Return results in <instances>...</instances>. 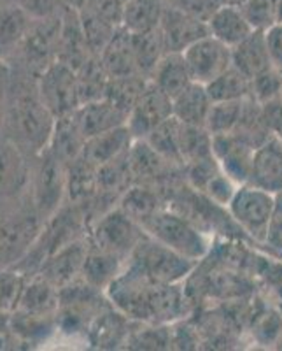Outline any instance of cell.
Returning <instances> with one entry per match:
<instances>
[{"instance_id": "cell-2", "label": "cell", "mask_w": 282, "mask_h": 351, "mask_svg": "<svg viewBox=\"0 0 282 351\" xmlns=\"http://www.w3.org/2000/svg\"><path fill=\"white\" fill-rule=\"evenodd\" d=\"M0 204V267H14L32 250L46 221L32 195L27 204L5 206V200Z\"/></svg>"}, {"instance_id": "cell-9", "label": "cell", "mask_w": 282, "mask_h": 351, "mask_svg": "<svg viewBox=\"0 0 282 351\" xmlns=\"http://www.w3.org/2000/svg\"><path fill=\"white\" fill-rule=\"evenodd\" d=\"M37 95L55 118L76 111L81 106L76 69L56 58L40 72Z\"/></svg>"}, {"instance_id": "cell-6", "label": "cell", "mask_w": 282, "mask_h": 351, "mask_svg": "<svg viewBox=\"0 0 282 351\" xmlns=\"http://www.w3.org/2000/svg\"><path fill=\"white\" fill-rule=\"evenodd\" d=\"M277 195L261 190L255 184H240L228 206L231 219L239 225L244 236L263 244L275 209Z\"/></svg>"}, {"instance_id": "cell-29", "label": "cell", "mask_w": 282, "mask_h": 351, "mask_svg": "<svg viewBox=\"0 0 282 351\" xmlns=\"http://www.w3.org/2000/svg\"><path fill=\"white\" fill-rule=\"evenodd\" d=\"M125 265H127V260L90 246L81 278L105 293V288L118 278V274L123 271Z\"/></svg>"}, {"instance_id": "cell-14", "label": "cell", "mask_w": 282, "mask_h": 351, "mask_svg": "<svg viewBox=\"0 0 282 351\" xmlns=\"http://www.w3.org/2000/svg\"><path fill=\"white\" fill-rule=\"evenodd\" d=\"M27 156L18 144L0 136V200L18 197L30 184Z\"/></svg>"}, {"instance_id": "cell-24", "label": "cell", "mask_w": 282, "mask_h": 351, "mask_svg": "<svg viewBox=\"0 0 282 351\" xmlns=\"http://www.w3.org/2000/svg\"><path fill=\"white\" fill-rule=\"evenodd\" d=\"M174 104V118L184 125L205 127L207 116L212 108V99L207 92V86L202 83H193L177 97L172 99Z\"/></svg>"}, {"instance_id": "cell-49", "label": "cell", "mask_w": 282, "mask_h": 351, "mask_svg": "<svg viewBox=\"0 0 282 351\" xmlns=\"http://www.w3.org/2000/svg\"><path fill=\"white\" fill-rule=\"evenodd\" d=\"M277 23H282V0L277 2Z\"/></svg>"}, {"instance_id": "cell-21", "label": "cell", "mask_w": 282, "mask_h": 351, "mask_svg": "<svg viewBox=\"0 0 282 351\" xmlns=\"http://www.w3.org/2000/svg\"><path fill=\"white\" fill-rule=\"evenodd\" d=\"M231 64L251 80L274 67L268 44H266L265 30H255L242 43L233 46L231 48Z\"/></svg>"}, {"instance_id": "cell-44", "label": "cell", "mask_w": 282, "mask_h": 351, "mask_svg": "<svg viewBox=\"0 0 282 351\" xmlns=\"http://www.w3.org/2000/svg\"><path fill=\"white\" fill-rule=\"evenodd\" d=\"M265 246H268L272 252L282 255V193H279L275 199V209L272 215L268 230H266Z\"/></svg>"}, {"instance_id": "cell-43", "label": "cell", "mask_w": 282, "mask_h": 351, "mask_svg": "<svg viewBox=\"0 0 282 351\" xmlns=\"http://www.w3.org/2000/svg\"><path fill=\"white\" fill-rule=\"evenodd\" d=\"M79 11H86L100 20L107 21L112 27L121 28L123 25L125 0H86Z\"/></svg>"}, {"instance_id": "cell-28", "label": "cell", "mask_w": 282, "mask_h": 351, "mask_svg": "<svg viewBox=\"0 0 282 351\" xmlns=\"http://www.w3.org/2000/svg\"><path fill=\"white\" fill-rule=\"evenodd\" d=\"M118 208L127 213L131 219L142 225L144 221L151 218L155 213L163 208L159 190H156L155 184L149 183H133L121 193L118 200Z\"/></svg>"}, {"instance_id": "cell-37", "label": "cell", "mask_w": 282, "mask_h": 351, "mask_svg": "<svg viewBox=\"0 0 282 351\" xmlns=\"http://www.w3.org/2000/svg\"><path fill=\"white\" fill-rule=\"evenodd\" d=\"M212 134L205 127L181 123V156L184 165L212 156Z\"/></svg>"}, {"instance_id": "cell-19", "label": "cell", "mask_w": 282, "mask_h": 351, "mask_svg": "<svg viewBox=\"0 0 282 351\" xmlns=\"http://www.w3.org/2000/svg\"><path fill=\"white\" fill-rule=\"evenodd\" d=\"M133 141H136V137L128 128V125H121V127H116L112 130L102 132L99 136L88 137L83 156L88 162L100 167V165L107 164L111 160L120 158L125 153H128Z\"/></svg>"}, {"instance_id": "cell-26", "label": "cell", "mask_w": 282, "mask_h": 351, "mask_svg": "<svg viewBox=\"0 0 282 351\" xmlns=\"http://www.w3.org/2000/svg\"><path fill=\"white\" fill-rule=\"evenodd\" d=\"M16 309L36 313V315H58V309H60V290L53 283H49L42 274L37 272V274L28 278L23 295H21L20 306Z\"/></svg>"}, {"instance_id": "cell-47", "label": "cell", "mask_w": 282, "mask_h": 351, "mask_svg": "<svg viewBox=\"0 0 282 351\" xmlns=\"http://www.w3.org/2000/svg\"><path fill=\"white\" fill-rule=\"evenodd\" d=\"M2 95H4V77L0 80V132L4 130V120H5V114L2 112ZM2 136V134H0Z\"/></svg>"}, {"instance_id": "cell-45", "label": "cell", "mask_w": 282, "mask_h": 351, "mask_svg": "<svg viewBox=\"0 0 282 351\" xmlns=\"http://www.w3.org/2000/svg\"><path fill=\"white\" fill-rule=\"evenodd\" d=\"M259 116L272 136H279L282 132V95L259 104Z\"/></svg>"}, {"instance_id": "cell-30", "label": "cell", "mask_w": 282, "mask_h": 351, "mask_svg": "<svg viewBox=\"0 0 282 351\" xmlns=\"http://www.w3.org/2000/svg\"><path fill=\"white\" fill-rule=\"evenodd\" d=\"M165 0H127L121 27L130 34L158 30L165 14Z\"/></svg>"}, {"instance_id": "cell-22", "label": "cell", "mask_w": 282, "mask_h": 351, "mask_svg": "<svg viewBox=\"0 0 282 351\" xmlns=\"http://www.w3.org/2000/svg\"><path fill=\"white\" fill-rule=\"evenodd\" d=\"M84 144H86V136L81 130L76 114L70 112V114L56 118L51 139H49L46 149H49L56 158L62 160L65 165H68L83 155Z\"/></svg>"}, {"instance_id": "cell-38", "label": "cell", "mask_w": 282, "mask_h": 351, "mask_svg": "<svg viewBox=\"0 0 282 351\" xmlns=\"http://www.w3.org/2000/svg\"><path fill=\"white\" fill-rule=\"evenodd\" d=\"M30 30V12L23 8L0 9V48L21 43Z\"/></svg>"}, {"instance_id": "cell-4", "label": "cell", "mask_w": 282, "mask_h": 351, "mask_svg": "<svg viewBox=\"0 0 282 351\" xmlns=\"http://www.w3.org/2000/svg\"><path fill=\"white\" fill-rule=\"evenodd\" d=\"M128 262L137 265L155 283H183L198 267V262L174 252L147 234Z\"/></svg>"}, {"instance_id": "cell-46", "label": "cell", "mask_w": 282, "mask_h": 351, "mask_svg": "<svg viewBox=\"0 0 282 351\" xmlns=\"http://www.w3.org/2000/svg\"><path fill=\"white\" fill-rule=\"evenodd\" d=\"M265 36L272 64H274L275 69L282 71V23H275L274 27L265 30Z\"/></svg>"}, {"instance_id": "cell-32", "label": "cell", "mask_w": 282, "mask_h": 351, "mask_svg": "<svg viewBox=\"0 0 282 351\" xmlns=\"http://www.w3.org/2000/svg\"><path fill=\"white\" fill-rule=\"evenodd\" d=\"M131 36V49L136 55L137 69L144 77H151L153 71L162 60L163 55L167 53L165 39H163L162 30H153L146 34H130Z\"/></svg>"}, {"instance_id": "cell-33", "label": "cell", "mask_w": 282, "mask_h": 351, "mask_svg": "<svg viewBox=\"0 0 282 351\" xmlns=\"http://www.w3.org/2000/svg\"><path fill=\"white\" fill-rule=\"evenodd\" d=\"M205 86L212 102H227V100H242L251 97L253 81L244 72L231 65L230 69L222 72L221 76H218Z\"/></svg>"}, {"instance_id": "cell-15", "label": "cell", "mask_w": 282, "mask_h": 351, "mask_svg": "<svg viewBox=\"0 0 282 351\" xmlns=\"http://www.w3.org/2000/svg\"><path fill=\"white\" fill-rule=\"evenodd\" d=\"M159 30L163 34V39H165L167 51L179 53H183L190 44L209 34V27H207L205 21L198 20L177 5L165 8Z\"/></svg>"}, {"instance_id": "cell-12", "label": "cell", "mask_w": 282, "mask_h": 351, "mask_svg": "<svg viewBox=\"0 0 282 351\" xmlns=\"http://www.w3.org/2000/svg\"><path fill=\"white\" fill-rule=\"evenodd\" d=\"M90 243L88 241H70L53 253H49L40 263L39 274H42L49 283L58 290L81 278L84 260H86Z\"/></svg>"}, {"instance_id": "cell-52", "label": "cell", "mask_w": 282, "mask_h": 351, "mask_svg": "<svg viewBox=\"0 0 282 351\" xmlns=\"http://www.w3.org/2000/svg\"><path fill=\"white\" fill-rule=\"evenodd\" d=\"M125 2H127V0H125Z\"/></svg>"}, {"instance_id": "cell-25", "label": "cell", "mask_w": 282, "mask_h": 351, "mask_svg": "<svg viewBox=\"0 0 282 351\" xmlns=\"http://www.w3.org/2000/svg\"><path fill=\"white\" fill-rule=\"evenodd\" d=\"M149 81L156 84L162 92L167 93L170 99H174L183 92L184 88L193 83V77H191L183 53L167 51L155 67Z\"/></svg>"}, {"instance_id": "cell-13", "label": "cell", "mask_w": 282, "mask_h": 351, "mask_svg": "<svg viewBox=\"0 0 282 351\" xmlns=\"http://www.w3.org/2000/svg\"><path fill=\"white\" fill-rule=\"evenodd\" d=\"M255 152V146L237 134L212 136V153L221 165L222 172H227L235 183H249Z\"/></svg>"}, {"instance_id": "cell-11", "label": "cell", "mask_w": 282, "mask_h": 351, "mask_svg": "<svg viewBox=\"0 0 282 351\" xmlns=\"http://www.w3.org/2000/svg\"><path fill=\"white\" fill-rule=\"evenodd\" d=\"M172 116H174V104L170 97L151 81H147L146 88L128 114L127 125L136 139H146L156 127L170 120Z\"/></svg>"}, {"instance_id": "cell-40", "label": "cell", "mask_w": 282, "mask_h": 351, "mask_svg": "<svg viewBox=\"0 0 282 351\" xmlns=\"http://www.w3.org/2000/svg\"><path fill=\"white\" fill-rule=\"evenodd\" d=\"M279 0H244L240 2L244 16L255 30H268L277 23Z\"/></svg>"}, {"instance_id": "cell-16", "label": "cell", "mask_w": 282, "mask_h": 351, "mask_svg": "<svg viewBox=\"0 0 282 351\" xmlns=\"http://www.w3.org/2000/svg\"><path fill=\"white\" fill-rule=\"evenodd\" d=\"M249 184H255L274 195L282 193V146L277 136H272L256 148Z\"/></svg>"}, {"instance_id": "cell-51", "label": "cell", "mask_w": 282, "mask_h": 351, "mask_svg": "<svg viewBox=\"0 0 282 351\" xmlns=\"http://www.w3.org/2000/svg\"><path fill=\"white\" fill-rule=\"evenodd\" d=\"M235 4H240V2H244V0H233Z\"/></svg>"}, {"instance_id": "cell-27", "label": "cell", "mask_w": 282, "mask_h": 351, "mask_svg": "<svg viewBox=\"0 0 282 351\" xmlns=\"http://www.w3.org/2000/svg\"><path fill=\"white\" fill-rule=\"evenodd\" d=\"M99 58L109 77L142 76L137 69L136 55L131 49V36L123 27L118 30L114 39L111 40L107 48L103 49Z\"/></svg>"}, {"instance_id": "cell-5", "label": "cell", "mask_w": 282, "mask_h": 351, "mask_svg": "<svg viewBox=\"0 0 282 351\" xmlns=\"http://www.w3.org/2000/svg\"><path fill=\"white\" fill-rule=\"evenodd\" d=\"M144 236L146 232L142 225L137 223L136 219H131L116 206L90 225L88 243L97 250L112 253L128 262Z\"/></svg>"}, {"instance_id": "cell-36", "label": "cell", "mask_w": 282, "mask_h": 351, "mask_svg": "<svg viewBox=\"0 0 282 351\" xmlns=\"http://www.w3.org/2000/svg\"><path fill=\"white\" fill-rule=\"evenodd\" d=\"M147 77L144 76H125V77H109L107 88L103 97L109 99L114 106L130 114L131 108L136 106L137 99L142 93L147 84Z\"/></svg>"}, {"instance_id": "cell-50", "label": "cell", "mask_w": 282, "mask_h": 351, "mask_svg": "<svg viewBox=\"0 0 282 351\" xmlns=\"http://www.w3.org/2000/svg\"><path fill=\"white\" fill-rule=\"evenodd\" d=\"M279 143H281V146H282V132H281V134H279Z\"/></svg>"}, {"instance_id": "cell-17", "label": "cell", "mask_w": 282, "mask_h": 351, "mask_svg": "<svg viewBox=\"0 0 282 351\" xmlns=\"http://www.w3.org/2000/svg\"><path fill=\"white\" fill-rule=\"evenodd\" d=\"M188 313L186 290L181 283H153L149 291V325H172Z\"/></svg>"}, {"instance_id": "cell-39", "label": "cell", "mask_w": 282, "mask_h": 351, "mask_svg": "<svg viewBox=\"0 0 282 351\" xmlns=\"http://www.w3.org/2000/svg\"><path fill=\"white\" fill-rule=\"evenodd\" d=\"M28 276L18 267H0V309L12 313L20 306Z\"/></svg>"}, {"instance_id": "cell-34", "label": "cell", "mask_w": 282, "mask_h": 351, "mask_svg": "<svg viewBox=\"0 0 282 351\" xmlns=\"http://www.w3.org/2000/svg\"><path fill=\"white\" fill-rule=\"evenodd\" d=\"M144 141L149 143L155 152L170 164L183 167V156H181V121L172 116L170 120L156 127Z\"/></svg>"}, {"instance_id": "cell-18", "label": "cell", "mask_w": 282, "mask_h": 351, "mask_svg": "<svg viewBox=\"0 0 282 351\" xmlns=\"http://www.w3.org/2000/svg\"><path fill=\"white\" fill-rule=\"evenodd\" d=\"M74 114H76L81 130L86 136V139L99 136L102 132L121 127V125H127L128 121L127 112L121 111L118 106L112 104L111 100L105 99V97L84 102L74 111Z\"/></svg>"}, {"instance_id": "cell-1", "label": "cell", "mask_w": 282, "mask_h": 351, "mask_svg": "<svg viewBox=\"0 0 282 351\" xmlns=\"http://www.w3.org/2000/svg\"><path fill=\"white\" fill-rule=\"evenodd\" d=\"M56 118L39 95H20L5 112V137L34 158L48 148Z\"/></svg>"}, {"instance_id": "cell-42", "label": "cell", "mask_w": 282, "mask_h": 351, "mask_svg": "<svg viewBox=\"0 0 282 351\" xmlns=\"http://www.w3.org/2000/svg\"><path fill=\"white\" fill-rule=\"evenodd\" d=\"M239 186L240 184L235 183L230 176H228L227 172H222L221 169V171L205 184V188H203L200 193H203L207 199L211 200V202H214L216 206H219V208L228 209V206H230L231 199L235 197Z\"/></svg>"}, {"instance_id": "cell-7", "label": "cell", "mask_w": 282, "mask_h": 351, "mask_svg": "<svg viewBox=\"0 0 282 351\" xmlns=\"http://www.w3.org/2000/svg\"><path fill=\"white\" fill-rule=\"evenodd\" d=\"M153 283L155 281L149 280L137 265L127 262L118 278L105 288V299L131 322L149 324V291Z\"/></svg>"}, {"instance_id": "cell-3", "label": "cell", "mask_w": 282, "mask_h": 351, "mask_svg": "<svg viewBox=\"0 0 282 351\" xmlns=\"http://www.w3.org/2000/svg\"><path fill=\"white\" fill-rule=\"evenodd\" d=\"M142 228L147 236L195 262L209 256L212 250V241L207 236V232L193 223L183 213L172 208L159 209L147 221H144Z\"/></svg>"}, {"instance_id": "cell-20", "label": "cell", "mask_w": 282, "mask_h": 351, "mask_svg": "<svg viewBox=\"0 0 282 351\" xmlns=\"http://www.w3.org/2000/svg\"><path fill=\"white\" fill-rule=\"evenodd\" d=\"M130 322L131 319L114 306H105L88 327L90 343L95 348H116L125 344L130 337Z\"/></svg>"}, {"instance_id": "cell-48", "label": "cell", "mask_w": 282, "mask_h": 351, "mask_svg": "<svg viewBox=\"0 0 282 351\" xmlns=\"http://www.w3.org/2000/svg\"><path fill=\"white\" fill-rule=\"evenodd\" d=\"M67 8L70 9H76V11H79V9H83V5L86 4V0H62Z\"/></svg>"}, {"instance_id": "cell-23", "label": "cell", "mask_w": 282, "mask_h": 351, "mask_svg": "<svg viewBox=\"0 0 282 351\" xmlns=\"http://www.w3.org/2000/svg\"><path fill=\"white\" fill-rule=\"evenodd\" d=\"M207 27H209V34L212 37L219 39L230 48L242 43L249 34L255 32V28L251 27L247 18L244 16L240 5L235 4V2H228V4L221 5L209 18Z\"/></svg>"}, {"instance_id": "cell-35", "label": "cell", "mask_w": 282, "mask_h": 351, "mask_svg": "<svg viewBox=\"0 0 282 351\" xmlns=\"http://www.w3.org/2000/svg\"><path fill=\"white\" fill-rule=\"evenodd\" d=\"M249 99V97H247ZM247 99L227 100V102H212V108L207 116L205 128L212 136L233 134L242 121Z\"/></svg>"}, {"instance_id": "cell-8", "label": "cell", "mask_w": 282, "mask_h": 351, "mask_svg": "<svg viewBox=\"0 0 282 351\" xmlns=\"http://www.w3.org/2000/svg\"><path fill=\"white\" fill-rule=\"evenodd\" d=\"M36 160V171L30 181L32 199L39 215L44 221H48L60 211L64 197L67 195V165L49 149H44Z\"/></svg>"}, {"instance_id": "cell-41", "label": "cell", "mask_w": 282, "mask_h": 351, "mask_svg": "<svg viewBox=\"0 0 282 351\" xmlns=\"http://www.w3.org/2000/svg\"><path fill=\"white\" fill-rule=\"evenodd\" d=\"M251 81H253L251 97L258 104H263V102H268V100H274L282 95V71H279V69H268V71L261 72Z\"/></svg>"}, {"instance_id": "cell-31", "label": "cell", "mask_w": 282, "mask_h": 351, "mask_svg": "<svg viewBox=\"0 0 282 351\" xmlns=\"http://www.w3.org/2000/svg\"><path fill=\"white\" fill-rule=\"evenodd\" d=\"M11 330L18 335L23 344H36L46 339L55 328H58V322L55 316L36 315L23 309H14L11 313Z\"/></svg>"}, {"instance_id": "cell-10", "label": "cell", "mask_w": 282, "mask_h": 351, "mask_svg": "<svg viewBox=\"0 0 282 351\" xmlns=\"http://www.w3.org/2000/svg\"><path fill=\"white\" fill-rule=\"evenodd\" d=\"M184 60L196 83L209 84L231 65V48L211 34L190 44L183 51Z\"/></svg>"}]
</instances>
